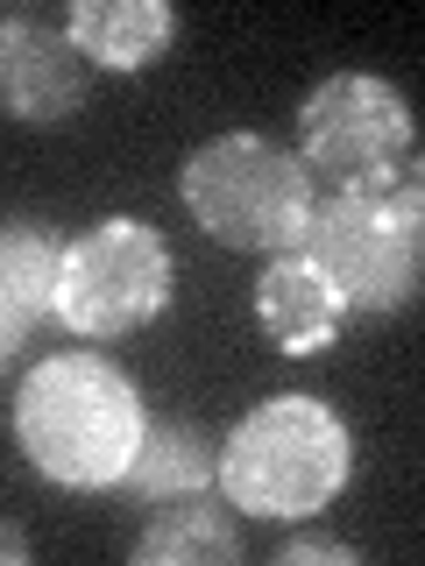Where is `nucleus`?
Masks as SVG:
<instances>
[{
    "label": "nucleus",
    "instance_id": "13",
    "mask_svg": "<svg viewBox=\"0 0 425 566\" xmlns=\"http://www.w3.org/2000/svg\"><path fill=\"white\" fill-rule=\"evenodd\" d=\"M277 566H362V553L341 538H319V531H298V538L277 545Z\"/></svg>",
    "mask_w": 425,
    "mask_h": 566
},
{
    "label": "nucleus",
    "instance_id": "4",
    "mask_svg": "<svg viewBox=\"0 0 425 566\" xmlns=\"http://www.w3.org/2000/svg\"><path fill=\"white\" fill-rule=\"evenodd\" d=\"M305 255L333 276L354 312H404L425 297V212L390 177L326 185L312 206Z\"/></svg>",
    "mask_w": 425,
    "mask_h": 566
},
{
    "label": "nucleus",
    "instance_id": "8",
    "mask_svg": "<svg viewBox=\"0 0 425 566\" xmlns=\"http://www.w3.org/2000/svg\"><path fill=\"white\" fill-rule=\"evenodd\" d=\"M348 297L333 291V276L319 270L305 248H291V255H270V270L256 283V318L262 333L283 347V354H326L341 340L348 326Z\"/></svg>",
    "mask_w": 425,
    "mask_h": 566
},
{
    "label": "nucleus",
    "instance_id": "12",
    "mask_svg": "<svg viewBox=\"0 0 425 566\" xmlns=\"http://www.w3.org/2000/svg\"><path fill=\"white\" fill-rule=\"evenodd\" d=\"M135 566H235L241 559V531L206 503V495H185L164 517H149L128 545Z\"/></svg>",
    "mask_w": 425,
    "mask_h": 566
},
{
    "label": "nucleus",
    "instance_id": "2",
    "mask_svg": "<svg viewBox=\"0 0 425 566\" xmlns=\"http://www.w3.org/2000/svg\"><path fill=\"white\" fill-rule=\"evenodd\" d=\"M348 468H354V439L341 411L305 397V389L262 397L220 439V489L248 517H283V524L319 517L348 489Z\"/></svg>",
    "mask_w": 425,
    "mask_h": 566
},
{
    "label": "nucleus",
    "instance_id": "1",
    "mask_svg": "<svg viewBox=\"0 0 425 566\" xmlns=\"http://www.w3.org/2000/svg\"><path fill=\"white\" fill-rule=\"evenodd\" d=\"M142 439H149L142 389L93 347L50 354L14 389V447L58 489H121Z\"/></svg>",
    "mask_w": 425,
    "mask_h": 566
},
{
    "label": "nucleus",
    "instance_id": "11",
    "mask_svg": "<svg viewBox=\"0 0 425 566\" xmlns=\"http://www.w3.org/2000/svg\"><path fill=\"white\" fill-rule=\"evenodd\" d=\"M212 482H220V447L206 439V424L149 418V439H142L121 489L142 495V503H185V495H206Z\"/></svg>",
    "mask_w": 425,
    "mask_h": 566
},
{
    "label": "nucleus",
    "instance_id": "5",
    "mask_svg": "<svg viewBox=\"0 0 425 566\" xmlns=\"http://www.w3.org/2000/svg\"><path fill=\"white\" fill-rule=\"evenodd\" d=\"M170 248L149 220L106 212L79 241H64V283H58V318L79 340H121L142 333L170 305Z\"/></svg>",
    "mask_w": 425,
    "mask_h": 566
},
{
    "label": "nucleus",
    "instance_id": "7",
    "mask_svg": "<svg viewBox=\"0 0 425 566\" xmlns=\"http://www.w3.org/2000/svg\"><path fill=\"white\" fill-rule=\"evenodd\" d=\"M0 93H8V114L22 128H58L93 93V64L71 43V29L14 8L0 22Z\"/></svg>",
    "mask_w": 425,
    "mask_h": 566
},
{
    "label": "nucleus",
    "instance_id": "6",
    "mask_svg": "<svg viewBox=\"0 0 425 566\" xmlns=\"http://www.w3.org/2000/svg\"><path fill=\"white\" fill-rule=\"evenodd\" d=\"M298 156L326 185L390 177L412 156V106L376 71H333L298 99Z\"/></svg>",
    "mask_w": 425,
    "mask_h": 566
},
{
    "label": "nucleus",
    "instance_id": "10",
    "mask_svg": "<svg viewBox=\"0 0 425 566\" xmlns=\"http://www.w3.org/2000/svg\"><path fill=\"white\" fill-rule=\"evenodd\" d=\"M64 29L93 71H149L177 35V8L170 0H71Z\"/></svg>",
    "mask_w": 425,
    "mask_h": 566
},
{
    "label": "nucleus",
    "instance_id": "9",
    "mask_svg": "<svg viewBox=\"0 0 425 566\" xmlns=\"http://www.w3.org/2000/svg\"><path fill=\"white\" fill-rule=\"evenodd\" d=\"M58 283H64V241L43 220H8V241H0V354L8 361L58 312Z\"/></svg>",
    "mask_w": 425,
    "mask_h": 566
},
{
    "label": "nucleus",
    "instance_id": "14",
    "mask_svg": "<svg viewBox=\"0 0 425 566\" xmlns=\"http://www.w3.org/2000/svg\"><path fill=\"white\" fill-rule=\"evenodd\" d=\"M397 185L412 191V206L425 212V149H412V156H404V164H397Z\"/></svg>",
    "mask_w": 425,
    "mask_h": 566
},
{
    "label": "nucleus",
    "instance_id": "3",
    "mask_svg": "<svg viewBox=\"0 0 425 566\" xmlns=\"http://www.w3.org/2000/svg\"><path fill=\"white\" fill-rule=\"evenodd\" d=\"M177 199L199 220V234L220 248H248V255H291L312 234V170L283 142L256 128H227L199 142L177 170Z\"/></svg>",
    "mask_w": 425,
    "mask_h": 566
}]
</instances>
